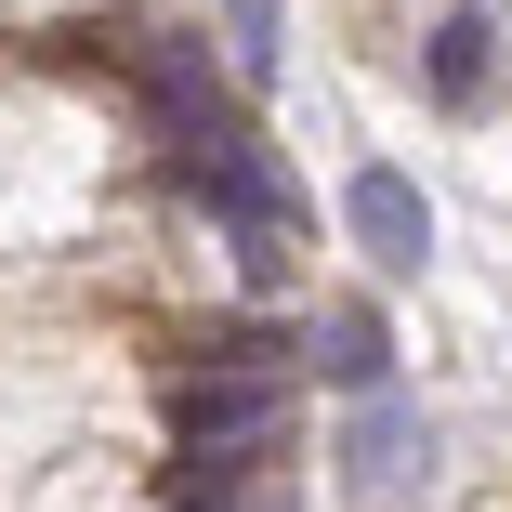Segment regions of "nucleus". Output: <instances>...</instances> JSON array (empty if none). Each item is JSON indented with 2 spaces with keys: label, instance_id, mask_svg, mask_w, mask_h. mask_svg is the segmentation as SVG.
<instances>
[{
  "label": "nucleus",
  "instance_id": "obj_3",
  "mask_svg": "<svg viewBox=\"0 0 512 512\" xmlns=\"http://www.w3.org/2000/svg\"><path fill=\"white\" fill-rule=\"evenodd\" d=\"M302 355H316L342 394H381V368H394V342H381V302H329V316L302 329Z\"/></svg>",
  "mask_w": 512,
  "mask_h": 512
},
{
  "label": "nucleus",
  "instance_id": "obj_4",
  "mask_svg": "<svg viewBox=\"0 0 512 512\" xmlns=\"http://www.w3.org/2000/svg\"><path fill=\"white\" fill-rule=\"evenodd\" d=\"M486 53H499V27H486V0H460V14L421 40V79H434V106H486Z\"/></svg>",
  "mask_w": 512,
  "mask_h": 512
},
{
  "label": "nucleus",
  "instance_id": "obj_6",
  "mask_svg": "<svg viewBox=\"0 0 512 512\" xmlns=\"http://www.w3.org/2000/svg\"><path fill=\"white\" fill-rule=\"evenodd\" d=\"M224 14H237V66L276 79V0H224Z\"/></svg>",
  "mask_w": 512,
  "mask_h": 512
},
{
  "label": "nucleus",
  "instance_id": "obj_2",
  "mask_svg": "<svg viewBox=\"0 0 512 512\" xmlns=\"http://www.w3.org/2000/svg\"><path fill=\"white\" fill-rule=\"evenodd\" d=\"M342 224L368 237L381 276H421V263H434V211H421V184H407V171H355V184H342Z\"/></svg>",
  "mask_w": 512,
  "mask_h": 512
},
{
  "label": "nucleus",
  "instance_id": "obj_5",
  "mask_svg": "<svg viewBox=\"0 0 512 512\" xmlns=\"http://www.w3.org/2000/svg\"><path fill=\"white\" fill-rule=\"evenodd\" d=\"M211 368H250V381H289V329H211Z\"/></svg>",
  "mask_w": 512,
  "mask_h": 512
},
{
  "label": "nucleus",
  "instance_id": "obj_1",
  "mask_svg": "<svg viewBox=\"0 0 512 512\" xmlns=\"http://www.w3.org/2000/svg\"><path fill=\"white\" fill-rule=\"evenodd\" d=\"M434 421L421 407H394V394H368V421L342 434V486L368 499V512H407V499H434Z\"/></svg>",
  "mask_w": 512,
  "mask_h": 512
}]
</instances>
